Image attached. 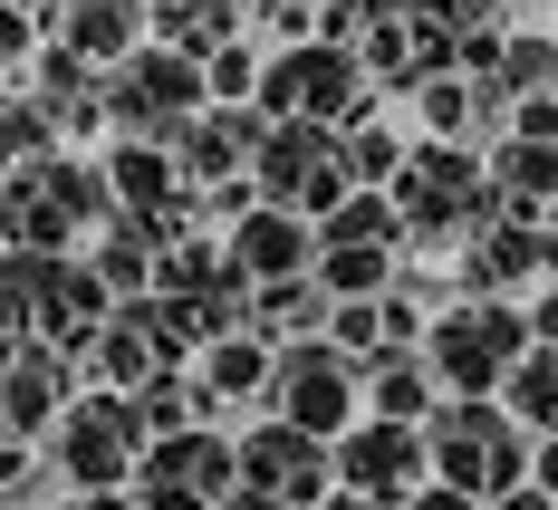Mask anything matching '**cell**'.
I'll return each mask as SVG.
<instances>
[{"label": "cell", "mask_w": 558, "mask_h": 510, "mask_svg": "<svg viewBox=\"0 0 558 510\" xmlns=\"http://www.w3.org/2000/svg\"><path fill=\"white\" fill-rule=\"evenodd\" d=\"M395 212H404V251H462L501 222V193H492V155L472 145H414L395 173Z\"/></svg>", "instance_id": "6da1fadb"}, {"label": "cell", "mask_w": 558, "mask_h": 510, "mask_svg": "<svg viewBox=\"0 0 558 510\" xmlns=\"http://www.w3.org/2000/svg\"><path fill=\"white\" fill-rule=\"evenodd\" d=\"M0 222H10V251H77L116 222V193H107V165L87 155H29V165L0 183Z\"/></svg>", "instance_id": "7a4b0ae2"}, {"label": "cell", "mask_w": 558, "mask_h": 510, "mask_svg": "<svg viewBox=\"0 0 558 510\" xmlns=\"http://www.w3.org/2000/svg\"><path fill=\"white\" fill-rule=\"evenodd\" d=\"M424 453H434V482L444 491H472V501L492 510L501 491H520L530 482V434H520V414H510L501 396H444L434 414H424Z\"/></svg>", "instance_id": "3957f363"}, {"label": "cell", "mask_w": 558, "mask_h": 510, "mask_svg": "<svg viewBox=\"0 0 558 510\" xmlns=\"http://www.w3.org/2000/svg\"><path fill=\"white\" fill-rule=\"evenodd\" d=\"M530 347L539 338H530V308L520 299H452L444 318L424 328V356H434L444 396H501Z\"/></svg>", "instance_id": "277c9868"}, {"label": "cell", "mask_w": 558, "mask_h": 510, "mask_svg": "<svg viewBox=\"0 0 558 510\" xmlns=\"http://www.w3.org/2000/svg\"><path fill=\"white\" fill-rule=\"evenodd\" d=\"M260 116L270 125H356V116H376V77H366V58L337 49V39H299V49H279L260 68Z\"/></svg>", "instance_id": "5b68a950"}, {"label": "cell", "mask_w": 558, "mask_h": 510, "mask_svg": "<svg viewBox=\"0 0 558 510\" xmlns=\"http://www.w3.org/2000/svg\"><path fill=\"white\" fill-rule=\"evenodd\" d=\"M203 107H213L203 58L165 49V39H145V49L107 77V125H116V145H173Z\"/></svg>", "instance_id": "8992f818"}, {"label": "cell", "mask_w": 558, "mask_h": 510, "mask_svg": "<svg viewBox=\"0 0 558 510\" xmlns=\"http://www.w3.org/2000/svg\"><path fill=\"white\" fill-rule=\"evenodd\" d=\"M49 462L68 491H135V462H145V424H135V396L116 386H87V396L58 414Z\"/></svg>", "instance_id": "52a82bcc"}, {"label": "cell", "mask_w": 558, "mask_h": 510, "mask_svg": "<svg viewBox=\"0 0 558 510\" xmlns=\"http://www.w3.org/2000/svg\"><path fill=\"white\" fill-rule=\"evenodd\" d=\"M260 414H279V424H299V434L337 444L347 424H366V366H356L347 347H328V338L279 347V366H270V404H260Z\"/></svg>", "instance_id": "ba28073f"}, {"label": "cell", "mask_w": 558, "mask_h": 510, "mask_svg": "<svg viewBox=\"0 0 558 510\" xmlns=\"http://www.w3.org/2000/svg\"><path fill=\"white\" fill-rule=\"evenodd\" d=\"M251 183H260V203H279V212L328 222L337 203L356 193V173H347V135H337V125H270L260 155H251Z\"/></svg>", "instance_id": "9c48e42d"}, {"label": "cell", "mask_w": 558, "mask_h": 510, "mask_svg": "<svg viewBox=\"0 0 558 510\" xmlns=\"http://www.w3.org/2000/svg\"><path fill=\"white\" fill-rule=\"evenodd\" d=\"M231 491H241V444L213 434V424L165 434V444H145V462H135V501L145 510H222Z\"/></svg>", "instance_id": "30bf717a"}, {"label": "cell", "mask_w": 558, "mask_h": 510, "mask_svg": "<svg viewBox=\"0 0 558 510\" xmlns=\"http://www.w3.org/2000/svg\"><path fill=\"white\" fill-rule=\"evenodd\" d=\"M337 453V491H356V501H386V510H404L424 482H434V453H424V424H347L328 444Z\"/></svg>", "instance_id": "8fae6325"}, {"label": "cell", "mask_w": 558, "mask_h": 510, "mask_svg": "<svg viewBox=\"0 0 558 510\" xmlns=\"http://www.w3.org/2000/svg\"><path fill=\"white\" fill-rule=\"evenodd\" d=\"M241 491H260V501H279V510H318L337 491V453L318 444V434L260 414V424L241 434Z\"/></svg>", "instance_id": "7c38bea8"}, {"label": "cell", "mask_w": 558, "mask_h": 510, "mask_svg": "<svg viewBox=\"0 0 558 510\" xmlns=\"http://www.w3.org/2000/svg\"><path fill=\"white\" fill-rule=\"evenodd\" d=\"M68 404H77V356H58L49 338H0V434L49 444Z\"/></svg>", "instance_id": "4fadbf2b"}, {"label": "cell", "mask_w": 558, "mask_h": 510, "mask_svg": "<svg viewBox=\"0 0 558 510\" xmlns=\"http://www.w3.org/2000/svg\"><path fill=\"white\" fill-rule=\"evenodd\" d=\"M558 280V231L549 222H492L482 241H462L452 260V289L462 299H520V289H549Z\"/></svg>", "instance_id": "5bb4252c"}, {"label": "cell", "mask_w": 558, "mask_h": 510, "mask_svg": "<svg viewBox=\"0 0 558 510\" xmlns=\"http://www.w3.org/2000/svg\"><path fill=\"white\" fill-rule=\"evenodd\" d=\"M222 251H231V270L251 289H279V280H308V270H318V222L260 203V212H241V222L222 231Z\"/></svg>", "instance_id": "9a60e30c"}, {"label": "cell", "mask_w": 558, "mask_h": 510, "mask_svg": "<svg viewBox=\"0 0 558 510\" xmlns=\"http://www.w3.org/2000/svg\"><path fill=\"white\" fill-rule=\"evenodd\" d=\"M39 10H49L58 49H77L87 68H107V77L155 39V10H145V0H39Z\"/></svg>", "instance_id": "2e32d148"}, {"label": "cell", "mask_w": 558, "mask_h": 510, "mask_svg": "<svg viewBox=\"0 0 558 510\" xmlns=\"http://www.w3.org/2000/svg\"><path fill=\"white\" fill-rule=\"evenodd\" d=\"M260 135H270V116H260V107H203L183 135H173V165H183L193 193H213V183H231V173H251Z\"/></svg>", "instance_id": "e0dca14e"}, {"label": "cell", "mask_w": 558, "mask_h": 510, "mask_svg": "<svg viewBox=\"0 0 558 510\" xmlns=\"http://www.w3.org/2000/svg\"><path fill=\"white\" fill-rule=\"evenodd\" d=\"M434 404H444V376H434L424 347H386V356L366 366V414H376V424H424Z\"/></svg>", "instance_id": "ac0fdd59"}, {"label": "cell", "mask_w": 558, "mask_h": 510, "mask_svg": "<svg viewBox=\"0 0 558 510\" xmlns=\"http://www.w3.org/2000/svg\"><path fill=\"white\" fill-rule=\"evenodd\" d=\"M270 366H279L270 338H213L193 356V386L213 396V414H222V404H270Z\"/></svg>", "instance_id": "d6986e66"}, {"label": "cell", "mask_w": 558, "mask_h": 510, "mask_svg": "<svg viewBox=\"0 0 558 510\" xmlns=\"http://www.w3.org/2000/svg\"><path fill=\"white\" fill-rule=\"evenodd\" d=\"M492 193H501L510 222H549V212H558V145H520V135H501V145H492Z\"/></svg>", "instance_id": "ffe728a7"}, {"label": "cell", "mask_w": 558, "mask_h": 510, "mask_svg": "<svg viewBox=\"0 0 558 510\" xmlns=\"http://www.w3.org/2000/svg\"><path fill=\"white\" fill-rule=\"evenodd\" d=\"M87 270L107 280V299H155V270H165V241H155L145 222H125V212H116V222L97 231V241H87Z\"/></svg>", "instance_id": "44dd1931"}, {"label": "cell", "mask_w": 558, "mask_h": 510, "mask_svg": "<svg viewBox=\"0 0 558 510\" xmlns=\"http://www.w3.org/2000/svg\"><path fill=\"white\" fill-rule=\"evenodd\" d=\"M251 29V0H155V39L183 58H222Z\"/></svg>", "instance_id": "7402d4cb"}, {"label": "cell", "mask_w": 558, "mask_h": 510, "mask_svg": "<svg viewBox=\"0 0 558 510\" xmlns=\"http://www.w3.org/2000/svg\"><path fill=\"white\" fill-rule=\"evenodd\" d=\"M328 318H337V299L328 280L308 270V280H279L251 299V338H270V347H299V338H328Z\"/></svg>", "instance_id": "603a6c76"}, {"label": "cell", "mask_w": 558, "mask_h": 510, "mask_svg": "<svg viewBox=\"0 0 558 510\" xmlns=\"http://www.w3.org/2000/svg\"><path fill=\"white\" fill-rule=\"evenodd\" d=\"M318 251H404V212H395V193H347L328 222H318Z\"/></svg>", "instance_id": "cb8c5ba5"}, {"label": "cell", "mask_w": 558, "mask_h": 510, "mask_svg": "<svg viewBox=\"0 0 558 510\" xmlns=\"http://www.w3.org/2000/svg\"><path fill=\"white\" fill-rule=\"evenodd\" d=\"M213 414V396L173 366V376H155V386H135V424H145V444H165V434H193Z\"/></svg>", "instance_id": "d4e9b609"}, {"label": "cell", "mask_w": 558, "mask_h": 510, "mask_svg": "<svg viewBox=\"0 0 558 510\" xmlns=\"http://www.w3.org/2000/svg\"><path fill=\"white\" fill-rule=\"evenodd\" d=\"M501 404L520 414V434H530V444L558 434V347H530V356H520V376L501 386Z\"/></svg>", "instance_id": "484cf974"}, {"label": "cell", "mask_w": 558, "mask_h": 510, "mask_svg": "<svg viewBox=\"0 0 558 510\" xmlns=\"http://www.w3.org/2000/svg\"><path fill=\"white\" fill-rule=\"evenodd\" d=\"M492 77H501V97H558V29H510Z\"/></svg>", "instance_id": "4316f807"}, {"label": "cell", "mask_w": 558, "mask_h": 510, "mask_svg": "<svg viewBox=\"0 0 558 510\" xmlns=\"http://www.w3.org/2000/svg\"><path fill=\"white\" fill-rule=\"evenodd\" d=\"M404 135H395L386 116H356L347 125V173H356V193H395V173H404Z\"/></svg>", "instance_id": "83f0119b"}, {"label": "cell", "mask_w": 558, "mask_h": 510, "mask_svg": "<svg viewBox=\"0 0 558 510\" xmlns=\"http://www.w3.org/2000/svg\"><path fill=\"white\" fill-rule=\"evenodd\" d=\"M260 68H270V58H251V39H231L222 58H203V77H213V107H260Z\"/></svg>", "instance_id": "f1b7e54d"}, {"label": "cell", "mask_w": 558, "mask_h": 510, "mask_svg": "<svg viewBox=\"0 0 558 510\" xmlns=\"http://www.w3.org/2000/svg\"><path fill=\"white\" fill-rule=\"evenodd\" d=\"M414 20H434L452 39V58H462V39H492L501 29V0H414Z\"/></svg>", "instance_id": "f546056e"}, {"label": "cell", "mask_w": 558, "mask_h": 510, "mask_svg": "<svg viewBox=\"0 0 558 510\" xmlns=\"http://www.w3.org/2000/svg\"><path fill=\"white\" fill-rule=\"evenodd\" d=\"M520 308H530V338H539V347H558V280H549V289H530Z\"/></svg>", "instance_id": "4dcf8cb0"}, {"label": "cell", "mask_w": 558, "mask_h": 510, "mask_svg": "<svg viewBox=\"0 0 558 510\" xmlns=\"http://www.w3.org/2000/svg\"><path fill=\"white\" fill-rule=\"evenodd\" d=\"M58 510H145L135 491H58Z\"/></svg>", "instance_id": "1f68e13d"}, {"label": "cell", "mask_w": 558, "mask_h": 510, "mask_svg": "<svg viewBox=\"0 0 558 510\" xmlns=\"http://www.w3.org/2000/svg\"><path fill=\"white\" fill-rule=\"evenodd\" d=\"M530 482L558 501V434H539V453H530Z\"/></svg>", "instance_id": "d6a6232c"}, {"label": "cell", "mask_w": 558, "mask_h": 510, "mask_svg": "<svg viewBox=\"0 0 558 510\" xmlns=\"http://www.w3.org/2000/svg\"><path fill=\"white\" fill-rule=\"evenodd\" d=\"M404 510H482V501H472V491H444V482H424Z\"/></svg>", "instance_id": "836d02e7"}, {"label": "cell", "mask_w": 558, "mask_h": 510, "mask_svg": "<svg viewBox=\"0 0 558 510\" xmlns=\"http://www.w3.org/2000/svg\"><path fill=\"white\" fill-rule=\"evenodd\" d=\"M492 510H558V501H549V491H539V482H520V491H501V501H492Z\"/></svg>", "instance_id": "e575fe53"}, {"label": "cell", "mask_w": 558, "mask_h": 510, "mask_svg": "<svg viewBox=\"0 0 558 510\" xmlns=\"http://www.w3.org/2000/svg\"><path fill=\"white\" fill-rule=\"evenodd\" d=\"M318 510H386V501H356V491H328Z\"/></svg>", "instance_id": "d590c367"}, {"label": "cell", "mask_w": 558, "mask_h": 510, "mask_svg": "<svg viewBox=\"0 0 558 510\" xmlns=\"http://www.w3.org/2000/svg\"><path fill=\"white\" fill-rule=\"evenodd\" d=\"M222 510H279V501H260V491H231V501Z\"/></svg>", "instance_id": "8d00e7d4"}, {"label": "cell", "mask_w": 558, "mask_h": 510, "mask_svg": "<svg viewBox=\"0 0 558 510\" xmlns=\"http://www.w3.org/2000/svg\"><path fill=\"white\" fill-rule=\"evenodd\" d=\"M0 260H10V222H0Z\"/></svg>", "instance_id": "74e56055"}]
</instances>
